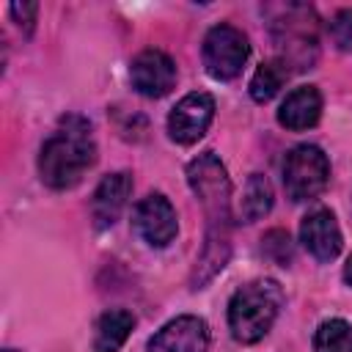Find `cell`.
<instances>
[{"label": "cell", "instance_id": "8", "mask_svg": "<svg viewBox=\"0 0 352 352\" xmlns=\"http://www.w3.org/2000/svg\"><path fill=\"white\" fill-rule=\"evenodd\" d=\"M132 88L146 99H160L176 85V63L162 50H143L129 63Z\"/></svg>", "mask_w": 352, "mask_h": 352}, {"label": "cell", "instance_id": "14", "mask_svg": "<svg viewBox=\"0 0 352 352\" xmlns=\"http://www.w3.org/2000/svg\"><path fill=\"white\" fill-rule=\"evenodd\" d=\"M272 204H275V192H272L270 179L264 173H250L248 182H245L242 198H239V217H242V223L261 220L264 214H270Z\"/></svg>", "mask_w": 352, "mask_h": 352}, {"label": "cell", "instance_id": "13", "mask_svg": "<svg viewBox=\"0 0 352 352\" xmlns=\"http://www.w3.org/2000/svg\"><path fill=\"white\" fill-rule=\"evenodd\" d=\"M135 327V316L124 308H110L96 319L94 352H118Z\"/></svg>", "mask_w": 352, "mask_h": 352}, {"label": "cell", "instance_id": "4", "mask_svg": "<svg viewBox=\"0 0 352 352\" xmlns=\"http://www.w3.org/2000/svg\"><path fill=\"white\" fill-rule=\"evenodd\" d=\"M330 182V160L314 143L294 146L283 160V187L294 204L314 201Z\"/></svg>", "mask_w": 352, "mask_h": 352}, {"label": "cell", "instance_id": "15", "mask_svg": "<svg viewBox=\"0 0 352 352\" xmlns=\"http://www.w3.org/2000/svg\"><path fill=\"white\" fill-rule=\"evenodd\" d=\"M286 80H289V63L283 58L264 60L253 72V77H250V96H253V102H258V104L270 102L286 85Z\"/></svg>", "mask_w": 352, "mask_h": 352}, {"label": "cell", "instance_id": "2", "mask_svg": "<svg viewBox=\"0 0 352 352\" xmlns=\"http://www.w3.org/2000/svg\"><path fill=\"white\" fill-rule=\"evenodd\" d=\"M96 165V140L91 121L63 116L58 129L41 143L38 176L50 190H72Z\"/></svg>", "mask_w": 352, "mask_h": 352}, {"label": "cell", "instance_id": "18", "mask_svg": "<svg viewBox=\"0 0 352 352\" xmlns=\"http://www.w3.org/2000/svg\"><path fill=\"white\" fill-rule=\"evenodd\" d=\"M11 16L16 19V25L30 36L33 33V25H36V14H38V3H14L11 8Z\"/></svg>", "mask_w": 352, "mask_h": 352}, {"label": "cell", "instance_id": "10", "mask_svg": "<svg viewBox=\"0 0 352 352\" xmlns=\"http://www.w3.org/2000/svg\"><path fill=\"white\" fill-rule=\"evenodd\" d=\"M300 242L316 261H324V264L333 261L341 253V245H344L336 214L324 206L308 212L300 223Z\"/></svg>", "mask_w": 352, "mask_h": 352}, {"label": "cell", "instance_id": "6", "mask_svg": "<svg viewBox=\"0 0 352 352\" xmlns=\"http://www.w3.org/2000/svg\"><path fill=\"white\" fill-rule=\"evenodd\" d=\"M132 226L148 248H168L179 234V217L173 204L162 192H148L132 212Z\"/></svg>", "mask_w": 352, "mask_h": 352}, {"label": "cell", "instance_id": "16", "mask_svg": "<svg viewBox=\"0 0 352 352\" xmlns=\"http://www.w3.org/2000/svg\"><path fill=\"white\" fill-rule=\"evenodd\" d=\"M314 352H352V324L346 319H324L314 333Z\"/></svg>", "mask_w": 352, "mask_h": 352}, {"label": "cell", "instance_id": "1", "mask_svg": "<svg viewBox=\"0 0 352 352\" xmlns=\"http://www.w3.org/2000/svg\"><path fill=\"white\" fill-rule=\"evenodd\" d=\"M187 182L195 198L204 206V214L209 220L206 245L198 258V270L192 283H206L214 272H220L228 261V228H231V179L226 165L214 151L198 154L187 165Z\"/></svg>", "mask_w": 352, "mask_h": 352}, {"label": "cell", "instance_id": "12", "mask_svg": "<svg viewBox=\"0 0 352 352\" xmlns=\"http://www.w3.org/2000/svg\"><path fill=\"white\" fill-rule=\"evenodd\" d=\"M322 118V94L316 85H297L286 94L278 107V124L289 132H302L316 126Z\"/></svg>", "mask_w": 352, "mask_h": 352}, {"label": "cell", "instance_id": "9", "mask_svg": "<svg viewBox=\"0 0 352 352\" xmlns=\"http://www.w3.org/2000/svg\"><path fill=\"white\" fill-rule=\"evenodd\" d=\"M148 352H209V324L201 316L182 314L148 338Z\"/></svg>", "mask_w": 352, "mask_h": 352}, {"label": "cell", "instance_id": "5", "mask_svg": "<svg viewBox=\"0 0 352 352\" xmlns=\"http://www.w3.org/2000/svg\"><path fill=\"white\" fill-rule=\"evenodd\" d=\"M201 58H204V69L209 77L234 80L250 58V41L239 28L220 22V25L209 28V33L204 36Z\"/></svg>", "mask_w": 352, "mask_h": 352}, {"label": "cell", "instance_id": "11", "mask_svg": "<svg viewBox=\"0 0 352 352\" xmlns=\"http://www.w3.org/2000/svg\"><path fill=\"white\" fill-rule=\"evenodd\" d=\"M129 195H132V173H126V170L107 173L96 184L94 198H91V220H94V228H99V231L113 228L116 220L121 217Z\"/></svg>", "mask_w": 352, "mask_h": 352}, {"label": "cell", "instance_id": "3", "mask_svg": "<svg viewBox=\"0 0 352 352\" xmlns=\"http://www.w3.org/2000/svg\"><path fill=\"white\" fill-rule=\"evenodd\" d=\"M283 305V292L275 280L258 278L245 286H239L228 300V330L239 344H256L261 341Z\"/></svg>", "mask_w": 352, "mask_h": 352}, {"label": "cell", "instance_id": "7", "mask_svg": "<svg viewBox=\"0 0 352 352\" xmlns=\"http://www.w3.org/2000/svg\"><path fill=\"white\" fill-rule=\"evenodd\" d=\"M214 118V96L206 91H192L176 102V107L168 116V135L179 146H192L198 143L209 124Z\"/></svg>", "mask_w": 352, "mask_h": 352}, {"label": "cell", "instance_id": "19", "mask_svg": "<svg viewBox=\"0 0 352 352\" xmlns=\"http://www.w3.org/2000/svg\"><path fill=\"white\" fill-rule=\"evenodd\" d=\"M344 280L352 286V256L346 258V264H344Z\"/></svg>", "mask_w": 352, "mask_h": 352}, {"label": "cell", "instance_id": "17", "mask_svg": "<svg viewBox=\"0 0 352 352\" xmlns=\"http://www.w3.org/2000/svg\"><path fill=\"white\" fill-rule=\"evenodd\" d=\"M330 36L333 41L341 47V50H349L352 47V8H344L333 16L330 22Z\"/></svg>", "mask_w": 352, "mask_h": 352}, {"label": "cell", "instance_id": "20", "mask_svg": "<svg viewBox=\"0 0 352 352\" xmlns=\"http://www.w3.org/2000/svg\"><path fill=\"white\" fill-rule=\"evenodd\" d=\"M3 352H14V349H3Z\"/></svg>", "mask_w": 352, "mask_h": 352}]
</instances>
